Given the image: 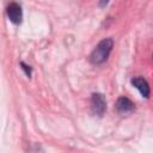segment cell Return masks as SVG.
<instances>
[{"label": "cell", "mask_w": 153, "mask_h": 153, "mask_svg": "<svg viewBox=\"0 0 153 153\" xmlns=\"http://www.w3.org/2000/svg\"><path fill=\"white\" fill-rule=\"evenodd\" d=\"M20 66H22V68L24 69V72H25V74H26L27 76H30V75H31V68H30V66H27V65H25L24 62H22V63H20Z\"/></svg>", "instance_id": "8992f818"}, {"label": "cell", "mask_w": 153, "mask_h": 153, "mask_svg": "<svg viewBox=\"0 0 153 153\" xmlns=\"http://www.w3.org/2000/svg\"><path fill=\"white\" fill-rule=\"evenodd\" d=\"M131 85L139 90V92L141 93L142 97H145V98L149 97V85L146 81V79H143L141 76H135L131 79Z\"/></svg>", "instance_id": "5b68a950"}, {"label": "cell", "mask_w": 153, "mask_h": 153, "mask_svg": "<svg viewBox=\"0 0 153 153\" xmlns=\"http://www.w3.org/2000/svg\"><path fill=\"white\" fill-rule=\"evenodd\" d=\"M106 109V102L103 94L93 93L91 96V110L97 116H103Z\"/></svg>", "instance_id": "7a4b0ae2"}, {"label": "cell", "mask_w": 153, "mask_h": 153, "mask_svg": "<svg viewBox=\"0 0 153 153\" xmlns=\"http://www.w3.org/2000/svg\"><path fill=\"white\" fill-rule=\"evenodd\" d=\"M116 110L117 112L122 114V115H127V114H130L134 111L135 109V104L127 97H120L116 102Z\"/></svg>", "instance_id": "277c9868"}, {"label": "cell", "mask_w": 153, "mask_h": 153, "mask_svg": "<svg viewBox=\"0 0 153 153\" xmlns=\"http://www.w3.org/2000/svg\"><path fill=\"white\" fill-rule=\"evenodd\" d=\"M114 42L111 38H104L102 39L96 48L92 50L91 55H90V61L93 65H100L104 61H106V59L109 57V54L111 53Z\"/></svg>", "instance_id": "6da1fadb"}, {"label": "cell", "mask_w": 153, "mask_h": 153, "mask_svg": "<svg viewBox=\"0 0 153 153\" xmlns=\"http://www.w3.org/2000/svg\"><path fill=\"white\" fill-rule=\"evenodd\" d=\"M6 13L10 18V20L13 24H20L22 19H23V12H22V7L20 5H18L17 2H11L7 6Z\"/></svg>", "instance_id": "3957f363"}]
</instances>
